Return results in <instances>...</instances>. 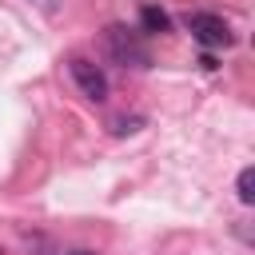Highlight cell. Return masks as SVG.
Here are the masks:
<instances>
[{
    "label": "cell",
    "mask_w": 255,
    "mask_h": 255,
    "mask_svg": "<svg viewBox=\"0 0 255 255\" xmlns=\"http://www.w3.org/2000/svg\"><path fill=\"white\" fill-rule=\"evenodd\" d=\"M68 68H72V80H76V88H80V92H84L92 104H104V100H108V76H104V72H100L92 60L76 56Z\"/></svg>",
    "instance_id": "3957f363"
},
{
    "label": "cell",
    "mask_w": 255,
    "mask_h": 255,
    "mask_svg": "<svg viewBox=\"0 0 255 255\" xmlns=\"http://www.w3.org/2000/svg\"><path fill=\"white\" fill-rule=\"evenodd\" d=\"M183 24H187V32H191L203 48H231V40H235L231 28H227V20L215 16V12H187Z\"/></svg>",
    "instance_id": "7a4b0ae2"
},
{
    "label": "cell",
    "mask_w": 255,
    "mask_h": 255,
    "mask_svg": "<svg viewBox=\"0 0 255 255\" xmlns=\"http://www.w3.org/2000/svg\"><path fill=\"white\" fill-rule=\"evenodd\" d=\"M235 195H239V203H255V167H243L239 171V179H235Z\"/></svg>",
    "instance_id": "5b68a950"
},
{
    "label": "cell",
    "mask_w": 255,
    "mask_h": 255,
    "mask_svg": "<svg viewBox=\"0 0 255 255\" xmlns=\"http://www.w3.org/2000/svg\"><path fill=\"white\" fill-rule=\"evenodd\" d=\"M143 128V116H116L112 120V135H131Z\"/></svg>",
    "instance_id": "8992f818"
},
{
    "label": "cell",
    "mask_w": 255,
    "mask_h": 255,
    "mask_svg": "<svg viewBox=\"0 0 255 255\" xmlns=\"http://www.w3.org/2000/svg\"><path fill=\"white\" fill-rule=\"evenodd\" d=\"M104 48L124 68H151V52H147L143 36L131 32V28H124V24H108L104 28Z\"/></svg>",
    "instance_id": "6da1fadb"
},
{
    "label": "cell",
    "mask_w": 255,
    "mask_h": 255,
    "mask_svg": "<svg viewBox=\"0 0 255 255\" xmlns=\"http://www.w3.org/2000/svg\"><path fill=\"white\" fill-rule=\"evenodd\" d=\"M139 24H143V32H151V36L171 32V16H167L163 8H155V4H143V8H139Z\"/></svg>",
    "instance_id": "277c9868"
},
{
    "label": "cell",
    "mask_w": 255,
    "mask_h": 255,
    "mask_svg": "<svg viewBox=\"0 0 255 255\" xmlns=\"http://www.w3.org/2000/svg\"><path fill=\"white\" fill-rule=\"evenodd\" d=\"M60 255H96V251H88V247H72V251H60Z\"/></svg>",
    "instance_id": "52a82bcc"
}]
</instances>
